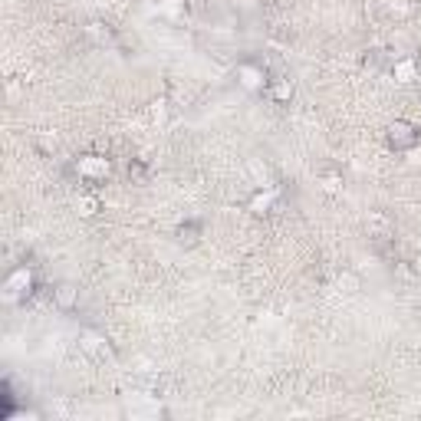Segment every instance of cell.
Here are the masks:
<instances>
[{"label": "cell", "instance_id": "cell-1", "mask_svg": "<svg viewBox=\"0 0 421 421\" xmlns=\"http://www.w3.org/2000/svg\"><path fill=\"white\" fill-rule=\"evenodd\" d=\"M72 171L79 175V181H89V185H99L112 175V162L105 155H79L72 162Z\"/></svg>", "mask_w": 421, "mask_h": 421}, {"label": "cell", "instance_id": "cell-2", "mask_svg": "<svg viewBox=\"0 0 421 421\" xmlns=\"http://www.w3.org/2000/svg\"><path fill=\"white\" fill-rule=\"evenodd\" d=\"M385 139L395 152H411V148L421 141V129L415 125V122H408V118H395V122L388 125Z\"/></svg>", "mask_w": 421, "mask_h": 421}, {"label": "cell", "instance_id": "cell-3", "mask_svg": "<svg viewBox=\"0 0 421 421\" xmlns=\"http://www.w3.org/2000/svg\"><path fill=\"white\" fill-rule=\"evenodd\" d=\"M30 286H33V270L30 267H17L3 280V300L7 303H17V300H24L26 293H30Z\"/></svg>", "mask_w": 421, "mask_h": 421}, {"label": "cell", "instance_id": "cell-4", "mask_svg": "<svg viewBox=\"0 0 421 421\" xmlns=\"http://www.w3.org/2000/svg\"><path fill=\"white\" fill-rule=\"evenodd\" d=\"M237 82L244 86L247 93H263L270 76L263 66H257V63H240V66H237Z\"/></svg>", "mask_w": 421, "mask_h": 421}, {"label": "cell", "instance_id": "cell-5", "mask_svg": "<svg viewBox=\"0 0 421 421\" xmlns=\"http://www.w3.org/2000/svg\"><path fill=\"white\" fill-rule=\"evenodd\" d=\"M392 79H395L398 86H411V82H418L421 79L418 59H411V56L395 59V63H392Z\"/></svg>", "mask_w": 421, "mask_h": 421}, {"label": "cell", "instance_id": "cell-6", "mask_svg": "<svg viewBox=\"0 0 421 421\" xmlns=\"http://www.w3.org/2000/svg\"><path fill=\"white\" fill-rule=\"evenodd\" d=\"M277 194H280V187H277V185L260 187L257 194L250 198V204H247V208H250V214H267V210L273 208V201H277Z\"/></svg>", "mask_w": 421, "mask_h": 421}, {"label": "cell", "instance_id": "cell-7", "mask_svg": "<svg viewBox=\"0 0 421 421\" xmlns=\"http://www.w3.org/2000/svg\"><path fill=\"white\" fill-rule=\"evenodd\" d=\"M86 36L93 40L95 47H112L116 43V30L102 20H93V24H86Z\"/></svg>", "mask_w": 421, "mask_h": 421}, {"label": "cell", "instance_id": "cell-8", "mask_svg": "<svg viewBox=\"0 0 421 421\" xmlns=\"http://www.w3.org/2000/svg\"><path fill=\"white\" fill-rule=\"evenodd\" d=\"M267 93H270L273 102H290L293 99V79L290 76H270Z\"/></svg>", "mask_w": 421, "mask_h": 421}, {"label": "cell", "instance_id": "cell-9", "mask_svg": "<svg viewBox=\"0 0 421 421\" xmlns=\"http://www.w3.org/2000/svg\"><path fill=\"white\" fill-rule=\"evenodd\" d=\"M53 303L59 309H72V306L79 303V286L76 283H59L56 290H53Z\"/></svg>", "mask_w": 421, "mask_h": 421}, {"label": "cell", "instance_id": "cell-10", "mask_svg": "<svg viewBox=\"0 0 421 421\" xmlns=\"http://www.w3.org/2000/svg\"><path fill=\"white\" fill-rule=\"evenodd\" d=\"M342 185H346L342 171H336V168H326V171H319V187H323L326 194H342Z\"/></svg>", "mask_w": 421, "mask_h": 421}, {"label": "cell", "instance_id": "cell-11", "mask_svg": "<svg viewBox=\"0 0 421 421\" xmlns=\"http://www.w3.org/2000/svg\"><path fill=\"white\" fill-rule=\"evenodd\" d=\"M247 175L254 178L260 187H267V185H273L270 181V168H267V162H260V158H247Z\"/></svg>", "mask_w": 421, "mask_h": 421}, {"label": "cell", "instance_id": "cell-12", "mask_svg": "<svg viewBox=\"0 0 421 421\" xmlns=\"http://www.w3.org/2000/svg\"><path fill=\"white\" fill-rule=\"evenodd\" d=\"M158 13L168 17V20H185L187 3L185 0H158Z\"/></svg>", "mask_w": 421, "mask_h": 421}, {"label": "cell", "instance_id": "cell-13", "mask_svg": "<svg viewBox=\"0 0 421 421\" xmlns=\"http://www.w3.org/2000/svg\"><path fill=\"white\" fill-rule=\"evenodd\" d=\"M99 210H102V204H99L95 194H79V198H76V214H79V217H95Z\"/></svg>", "mask_w": 421, "mask_h": 421}, {"label": "cell", "instance_id": "cell-14", "mask_svg": "<svg viewBox=\"0 0 421 421\" xmlns=\"http://www.w3.org/2000/svg\"><path fill=\"white\" fill-rule=\"evenodd\" d=\"M382 3H385L388 17H395V20H405L411 13V0H382Z\"/></svg>", "mask_w": 421, "mask_h": 421}, {"label": "cell", "instance_id": "cell-15", "mask_svg": "<svg viewBox=\"0 0 421 421\" xmlns=\"http://www.w3.org/2000/svg\"><path fill=\"white\" fill-rule=\"evenodd\" d=\"M336 286H339V293H346V296H352V293H359V277L355 273H339V280H336Z\"/></svg>", "mask_w": 421, "mask_h": 421}, {"label": "cell", "instance_id": "cell-16", "mask_svg": "<svg viewBox=\"0 0 421 421\" xmlns=\"http://www.w3.org/2000/svg\"><path fill=\"white\" fill-rule=\"evenodd\" d=\"M198 234H201V227H198V224H191V221L178 227V240H181V244H194Z\"/></svg>", "mask_w": 421, "mask_h": 421}, {"label": "cell", "instance_id": "cell-17", "mask_svg": "<svg viewBox=\"0 0 421 421\" xmlns=\"http://www.w3.org/2000/svg\"><path fill=\"white\" fill-rule=\"evenodd\" d=\"M82 349L93 352V355H102V352H105V339L93 336V332H86V336H82Z\"/></svg>", "mask_w": 421, "mask_h": 421}, {"label": "cell", "instance_id": "cell-18", "mask_svg": "<svg viewBox=\"0 0 421 421\" xmlns=\"http://www.w3.org/2000/svg\"><path fill=\"white\" fill-rule=\"evenodd\" d=\"M129 175H135V178L141 181V178H145V168H141L139 162H132V164H129Z\"/></svg>", "mask_w": 421, "mask_h": 421}]
</instances>
